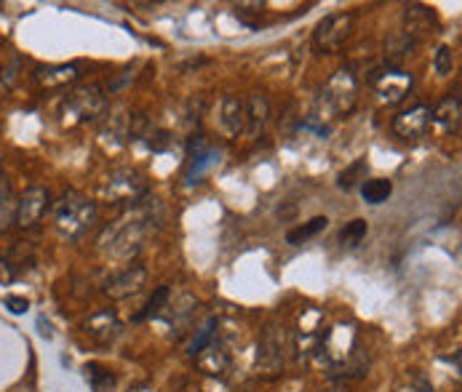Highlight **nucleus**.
I'll use <instances>...</instances> for the list:
<instances>
[{
    "mask_svg": "<svg viewBox=\"0 0 462 392\" xmlns=\"http://www.w3.org/2000/svg\"><path fill=\"white\" fill-rule=\"evenodd\" d=\"M152 222V213H150V206L139 209L134 216H123L118 222L107 227L99 238V246L110 251V257H118V259H129L139 248V243L145 238V232L150 229Z\"/></svg>",
    "mask_w": 462,
    "mask_h": 392,
    "instance_id": "nucleus-1",
    "label": "nucleus"
},
{
    "mask_svg": "<svg viewBox=\"0 0 462 392\" xmlns=\"http://www.w3.org/2000/svg\"><path fill=\"white\" fill-rule=\"evenodd\" d=\"M96 222V206L80 193H67L57 203V229L64 238H80L91 225Z\"/></svg>",
    "mask_w": 462,
    "mask_h": 392,
    "instance_id": "nucleus-2",
    "label": "nucleus"
},
{
    "mask_svg": "<svg viewBox=\"0 0 462 392\" xmlns=\"http://www.w3.org/2000/svg\"><path fill=\"white\" fill-rule=\"evenodd\" d=\"M353 27H356V16L345 14V11L342 14H331V16H326V19H321L313 32L315 51H324V54L340 51L345 45V40L350 38Z\"/></svg>",
    "mask_w": 462,
    "mask_h": 392,
    "instance_id": "nucleus-3",
    "label": "nucleus"
},
{
    "mask_svg": "<svg viewBox=\"0 0 462 392\" xmlns=\"http://www.w3.org/2000/svg\"><path fill=\"white\" fill-rule=\"evenodd\" d=\"M321 99H324V105H326L334 115L353 110V105H356V99H358L356 75H353L350 70H340V73H334V75L329 77L326 86H324Z\"/></svg>",
    "mask_w": 462,
    "mask_h": 392,
    "instance_id": "nucleus-4",
    "label": "nucleus"
},
{
    "mask_svg": "<svg viewBox=\"0 0 462 392\" xmlns=\"http://www.w3.org/2000/svg\"><path fill=\"white\" fill-rule=\"evenodd\" d=\"M105 112V96L96 86H86V89L75 91L73 96H67L64 102V121L70 123H89L96 121Z\"/></svg>",
    "mask_w": 462,
    "mask_h": 392,
    "instance_id": "nucleus-5",
    "label": "nucleus"
},
{
    "mask_svg": "<svg viewBox=\"0 0 462 392\" xmlns=\"http://www.w3.org/2000/svg\"><path fill=\"white\" fill-rule=\"evenodd\" d=\"M48 209H51V193L45 187H41V184H32L30 190L16 200L14 225L22 227V229H30V227L41 225Z\"/></svg>",
    "mask_w": 462,
    "mask_h": 392,
    "instance_id": "nucleus-6",
    "label": "nucleus"
},
{
    "mask_svg": "<svg viewBox=\"0 0 462 392\" xmlns=\"http://www.w3.org/2000/svg\"><path fill=\"white\" fill-rule=\"evenodd\" d=\"M219 158H222V152L211 147L203 136H195L190 142V160L185 168V184H195V181L203 179L211 168L219 166Z\"/></svg>",
    "mask_w": 462,
    "mask_h": 392,
    "instance_id": "nucleus-7",
    "label": "nucleus"
},
{
    "mask_svg": "<svg viewBox=\"0 0 462 392\" xmlns=\"http://www.w3.org/2000/svg\"><path fill=\"white\" fill-rule=\"evenodd\" d=\"M145 176L139 171H131V168H123V171H115L110 179H107L105 195L110 200H118V203H126V200H136V197L145 193Z\"/></svg>",
    "mask_w": 462,
    "mask_h": 392,
    "instance_id": "nucleus-8",
    "label": "nucleus"
},
{
    "mask_svg": "<svg viewBox=\"0 0 462 392\" xmlns=\"http://www.w3.org/2000/svg\"><path fill=\"white\" fill-rule=\"evenodd\" d=\"M433 121V110L428 105H417L412 110H406L401 115L393 118V131L401 139H417L428 131V126Z\"/></svg>",
    "mask_w": 462,
    "mask_h": 392,
    "instance_id": "nucleus-9",
    "label": "nucleus"
},
{
    "mask_svg": "<svg viewBox=\"0 0 462 392\" xmlns=\"http://www.w3.org/2000/svg\"><path fill=\"white\" fill-rule=\"evenodd\" d=\"M145 280H147V270L142 264H129L126 270H120L115 278L107 280L105 294L113 296V299H126V296H131L145 286Z\"/></svg>",
    "mask_w": 462,
    "mask_h": 392,
    "instance_id": "nucleus-10",
    "label": "nucleus"
},
{
    "mask_svg": "<svg viewBox=\"0 0 462 392\" xmlns=\"http://www.w3.org/2000/svg\"><path fill=\"white\" fill-rule=\"evenodd\" d=\"M374 89L385 102H401L412 89V75L403 70H385L374 77Z\"/></svg>",
    "mask_w": 462,
    "mask_h": 392,
    "instance_id": "nucleus-11",
    "label": "nucleus"
},
{
    "mask_svg": "<svg viewBox=\"0 0 462 392\" xmlns=\"http://www.w3.org/2000/svg\"><path fill=\"white\" fill-rule=\"evenodd\" d=\"M219 126H222L224 136H230V139L243 134L246 112H243V102L238 96H224L222 99V105H219Z\"/></svg>",
    "mask_w": 462,
    "mask_h": 392,
    "instance_id": "nucleus-12",
    "label": "nucleus"
},
{
    "mask_svg": "<svg viewBox=\"0 0 462 392\" xmlns=\"http://www.w3.org/2000/svg\"><path fill=\"white\" fill-rule=\"evenodd\" d=\"M243 112H246V128H243V131L252 136V139L259 136L270 115L268 96H265V93H252V96L246 99V105H243Z\"/></svg>",
    "mask_w": 462,
    "mask_h": 392,
    "instance_id": "nucleus-13",
    "label": "nucleus"
},
{
    "mask_svg": "<svg viewBox=\"0 0 462 392\" xmlns=\"http://www.w3.org/2000/svg\"><path fill=\"white\" fill-rule=\"evenodd\" d=\"M80 75V67L78 64H57V67H41L35 73V80L45 86V89H62V86H70Z\"/></svg>",
    "mask_w": 462,
    "mask_h": 392,
    "instance_id": "nucleus-14",
    "label": "nucleus"
},
{
    "mask_svg": "<svg viewBox=\"0 0 462 392\" xmlns=\"http://www.w3.org/2000/svg\"><path fill=\"white\" fill-rule=\"evenodd\" d=\"M414 38L409 35V32H393L388 38V43H385V59H388V70H398V64H401L409 54H412V48H414Z\"/></svg>",
    "mask_w": 462,
    "mask_h": 392,
    "instance_id": "nucleus-15",
    "label": "nucleus"
},
{
    "mask_svg": "<svg viewBox=\"0 0 462 392\" xmlns=\"http://www.w3.org/2000/svg\"><path fill=\"white\" fill-rule=\"evenodd\" d=\"M403 32H409L414 40H417L419 35H425V32H431V24H433V11L428 6H406V14H403Z\"/></svg>",
    "mask_w": 462,
    "mask_h": 392,
    "instance_id": "nucleus-16",
    "label": "nucleus"
},
{
    "mask_svg": "<svg viewBox=\"0 0 462 392\" xmlns=\"http://www.w3.org/2000/svg\"><path fill=\"white\" fill-rule=\"evenodd\" d=\"M460 118H462V107L457 96H447L441 105L433 110V121L438 123L444 131H457L460 128Z\"/></svg>",
    "mask_w": 462,
    "mask_h": 392,
    "instance_id": "nucleus-17",
    "label": "nucleus"
},
{
    "mask_svg": "<svg viewBox=\"0 0 462 392\" xmlns=\"http://www.w3.org/2000/svg\"><path fill=\"white\" fill-rule=\"evenodd\" d=\"M16 216V197L11 184L6 179H0V232H6L8 227L14 225Z\"/></svg>",
    "mask_w": 462,
    "mask_h": 392,
    "instance_id": "nucleus-18",
    "label": "nucleus"
},
{
    "mask_svg": "<svg viewBox=\"0 0 462 392\" xmlns=\"http://www.w3.org/2000/svg\"><path fill=\"white\" fill-rule=\"evenodd\" d=\"M393 193V184L388 179H366L361 184V197L366 200V203H372V206H380V203H385Z\"/></svg>",
    "mask_w": 462,
    "mask_h": 392,
    "instance_id": "nucleus-19",
    "label": "nucleus"
},
{
    "mask_svg": "<svg viewBox=\"0 0 462 392\" xmlns=\"http://www.w3.org/2000/svg\"><path fill=\"white\" fill-rule=\"evenodd\" d=\"M168 296H171V294H168V286L155 288V294H152V296L147 299V304L142 307V312H136V315H134L136 323H142V320H147V317L158 315V312L164 310L166 304H168Z\"/></svg>",
    "mask_w": 462,
    "mask_h": 392,
    "instance_id": "nucleus-20",
    "label": "nucleus"
},
{
    "mask_svg": "<svg viewBox=\"0 0 462 392\" xmlns=\"http://www.w3.org/2000/svg\"><path fill=\"white\" fill-rule=\"evenodd\" d=\"M329 219L326 216H315V219H310L308 225H299L297 229H291L289 235H286V241L291 243V246H297V243L308 241V238H313V235H318L321 229H326Z\"/></svg>",
    "mask_w": 462,
    "mask_h": 392,
    "instance_id": "nucleus-21",
    "label": "nucleus"
},
{
    "mask_svg": "<svg viewBox=\"0 0 462 392\" xmlns=\"http://www.w3.org/2000/svg\"><path fill=\"white\" fill-rule=\"evenodd\" d=\"M366 232H369V225H366L363 219H353L350 225L342 227L340 243H342L345 248H356V246H361V241L366 238Z\"/></svg>",
    "mask_w": 462,
    "mask_h": 392,
    "instance_id": "nucleus-22",
    "label": "nucleus"
},
{
    "mask_svg": "<svg viewBox=\"0 0 462 392\" xmlns=\"http://www.w3.org/2000/svg\"><path fill=\"white\" fill-rule=\"evenodd\" d=\"M366 174H369L366 160H356L353 166L345 168L342 174H340V187H342V190H353L358 181H366Z\"/></svg>",
    "mask_w": 462,
    "mask_h": 392,
    "instance_id": "nucleus-23",
    "label": "nucleus"
},
{
    "mask_svg": "<svg viewBox=\"0 0 462 392\" xmlns=\"http://www.w3.org/2000/svg\"><path fill=\"white\" fill-rule=\"evenodd\" d=\"M433 67H435V73H438L441 77L452 75L454 56H452V48H449V45H438V51H435V59H433Z\"/></svg>",
    "mask_w": 462,
    "mask_h": 392,
    "instance_id": "nucleus-24",
    "label": "nucleus"
},
{
    "mask_svg": "<svg viewBox=\"0 0 462 392\" xmlns=\"http://www.w3.org/2000/svg\"><path fill=\"white\" fill-rule=\"evenodd\" d=\"M214 329H217V320L211 317L209 323H206V329H203V331L198 333V339H195L193 345H190V355H198L201 349L206 347V342H209V339H211V333H214Z\"/></svg>",
    "mask_w": 462,
    "mask_h": 392,
    "instance_id": "nucleus-25",
    "label": "nucleus"
},
{
    "mask_svg": "<svg viewBox=\"0 0 462 392\" xmlns=\"http://www.w3.org/2000/svg\"><path fill=\"white\" fill-rule=\"evenodd\" d=\"M6 307H8L14 315H22V312H27L30 302H27L24 296H6Z\"/></svg>",
    "mask_w": 462,
    "mask_h": 392,
    "instance_id": "nucleus-26",
    "label": "nucleus"
}]
</instances>
